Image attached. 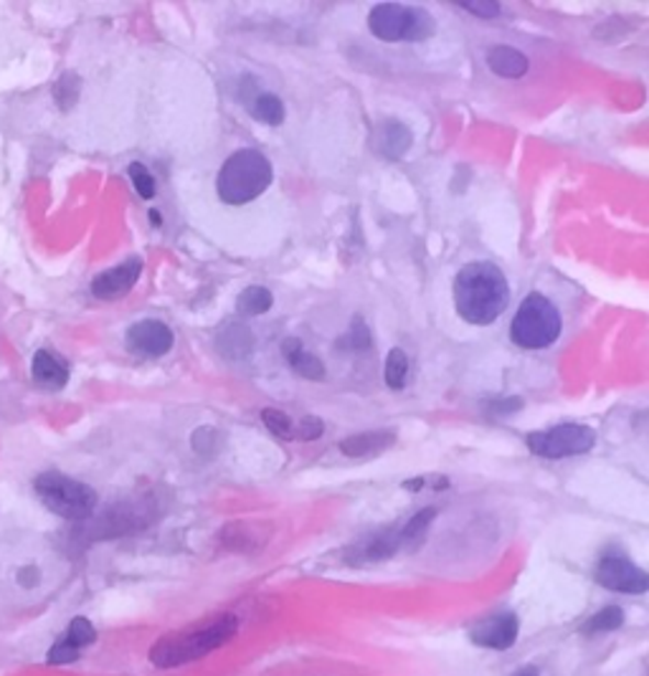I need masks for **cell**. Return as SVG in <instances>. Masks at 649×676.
<instances>
[{
  "label": "cell",
  "mask_w": 649,
  "mask_h": 676,
  "mask_svg": "<svg viewBox=\"0 0 649 676\" xmlns=\"http://www.w3.org/2000/svg\"><path fill=\"white\" fill-rule=\"evenodd\" d=\"M172 342H176L172 329L160 319H143L127 329V348L145 358H160L170 352Z\"/></svg>",
  "instance_id": "obj_9"
},
{
  "label": "cell",
  "mask_w": 649,
  "mask_h": 676,
  "mask_svg": "<svg viewBox=\"0 0 649 676\" xmlns=\"http://www.w3.org/2000/svg\"><path fill=\"white\" fill-rule=\"evenodd\" d=\"M323 420L315 418V416H307L305 420L300 424V439L305 441H312V439H320L323 436Z\"/></svg>",
  "instance_id": "obj_28"
},
{
  "label": "cell",
  "mask_w": 649,
  "mask_h": 676,
  "mask_svg": "<svg viewBox=\"0 0 649 676\" xmlns=\"http://www.w3.org/2000/svg\"><path fill=\"white\" fill-rule=\"evenodd\" d=\"M282 354L287 358V362H290V368L294 370V373L307 378V381H323L325 378L323 360H320L317 354H312L302 348V342L298 340V337H290V340L282 342Z\"/></svg>",
  "instance_id": "obj_16"
},
{
  "label": "cell",
  "mask_w": 649,
  "mask_h": 676,
  "mask_svg": "<svg viewBox=\"0 0 649 676\" xmlns=\"http://www.w3.org/2000/svg\"><path fill=\"white\" fill-rule=\"evenodd\" d=\"M596 581L606 590L614 593H631V596H642L649 585L647 573L642 567L631 563L622 552H606L596 565Z\"/></svg>",
  "instance_id": "obj_8"
},
{
  "label": "cell",
  "mask_w": 649,
  "mask_h": 676,
  "mask_svg": "<svg viewBox=\"0 0 649 676\" xmlns=\"http://www.w3.org/2000/svg\"><path fill=\"white\" fill-rule=\"evenodd\" d=\"M261 420H265V426L272 431L275 436H279V439H292L294 436V426H292V418L282 414V410L277 408H265L261 410Z\"/></svg>",
  "instance_id": "obj_25"
},
{
  "label": "cell",
  "mask_w": 649,
  "mask_h": 676,
  "mask_svg": "<svg viewBox=\"0 0 649 676\" xmlns=\"http://www.w3.org/2000/svg\"><path fill=\"white\" fill-rule=\"evenodd\" d=\"M97 639V631L94 626L87 621V618H74V621L69 623L67 629V636H64L61 641H56V644L52 646V651H48V664H71L77 662L81 649H87L89 644H94Z\"/></svg>",
  "instance_id": "obj_13"
},
{
  "label": "cell",
  "mask_w": 649,
  "mask_h": 676,
  "mask_svg": "<svg viewBox=\"0 0 649 676\" xmlns=\"http://www.w3.org/2000/svg\"><path fill=\"white\" fill-rule=\"evenodd\" d=\"M561 312L544 294H528L517 307L511 337L523 350H544L553 345L561 335Z\"/></svg>",
  "instance_id": "obj_4"
},
{
  "label": "cell",
  "mask_w": 649,
  "mask_h": 676,
  "mask_svg": "<svg viewBox=\"0 0 649 676\" xmlns=\"http://www.w3.org/2000/svg\"><path fill=\"white\" fill-rule=\"evenodd\" d=\"M401 548V532L399 530H381L376 534H368L356 545L348 548L345 552V560L350 565H366V563H378V560H385L391 555H396Z\"/></svg>",
  "instance_id": "obj_12"
},
{
  "label": "cell",
  "mask_w": 649,
  "mask_h": 676,
  "mask_svg": "<svg viewBox=\"0 0 649 676\" xmlns=\"http://www.w3.org/2000/svg\"><path fill=\"white\" fill-rule=\"evenodd\" d=\"M515 676H538V672L533 669V666H528V669H521Z\"/></svg>",
  "instance_id": "obj_29"
},
{
  "label": "cell",
  "mask_w": 649,
  "mask_h": 676,
  "mask_svg": "<svg viewBox=\"0 0 649 676\" xmlns=\"http://www.w3.org/2000/svg\"><path fill=\"white\" fill-rule=\"evenodd\" d=\"M130 180H133L137 195L145 198V201H150V198H155V193H158V188H155L153 172L147 170L143 162L130 165Z\"/></svg>",
  "instance_id": "obj_24"
},
{
  "label": "cell",
  "mask_w": 649,
  "mask_h": 676,
  "mask_svg": "<svg viewBox=\"0 0 649 676\" xmlns=\"http://www.w3.org/2000/svg\"><path fill=\"white\" fill-rule=\"evenodd\" d=\"M139 274H143V259H127L120 267L110 271H102L92 282V294L97 300H120L137 284Z\"/></svg>",
  "instance_id": "obj_11"
},
{
  "label": "cell",
  "mask_w": 649,
  "mask_h": 676,
  "mask_svg": "<svg viewBox=\"0 0 649 676\" xmlns=\"http://www.w3.org/2000/svg\"><path fill=\"white\" fill-rule=\"evenodd\" d=\"M150 218H153V224H155V226H158V224H160V216H158V211H153V213H150Z\"/></svg>",
  "instance_id": "obj_30"
},
{
  "label": "cell",
  "mask_w": 649,
  "mask_h": 676,
  "mask_svg": "<svg viewBox=\"0 0 649 676\" xmlns=\"http://www.w3.org/2000/svg\"><path fill=\"white\" fill-rule=\"evenodd\" d=\"M343 345H348V350H368V345H371V337H368V329L363 325V319L356 317L353 319V327L348 337H345Z\"/></svg>",
  "instance_id": "obj_26"
},
{
  "label": "cell",
  "mask_w": 649,
  "mask_h": 676,
  "mask_svg": "<svg viewBox=\"0 0 649 676\" xmlns=\"http://www.w3.org/2000/svg\"><path fill=\"white\" fill-rule=\"evenodd\" d=\"M596 443L594 428L583 424H561L548 428V431H536L525 436V447H528L536 457L544 459H566L579 457V453H589Z\"/></svg>",
  "instance_id": "obj_7"
},
{
  "label": "cell",
  "mask_w": 649,
  "mask_h": 676,
  "mask_svg": "<svg viewBox=\"0 0 649 676\" xmlns=\"http://www.w3.org/2000/svg\"><path fill=\"white\" fill-rule=\"evenodd\" d=\"M488 66L497 77L505 79H521L528 74V56H523L513 46H492L488 52Z\"/></svg>",
  "instance_id": "obj_18"
},
{
  "label": "cell",
  "mask_w": 649,
  "mask_h": 676,
  "mask_svg": "<svg viewBox=\"0 0 649 676\" xmlns=\"http://www.w3.org/2000/svg\"><path fill=\"white\" fill-rule=\"evenodd\" d=\"M272 162L265 158V153L244 147L221 165L216 193L226 205H246L272 185Z\"/></svg>",
  "instance_id": "obj_3"
},
{
  "label": "cell",
  "mask_w": 649,
  "mask_h": 676,
  "mask_svg": "<svg viewBox=\"0 0 649 676\" xmlns=\"http://www.w3.org/2000/svg\"><path fill=\"white\" fill-rule=\"evenodd\" d=\"M368 29L381 41H424L437 31V23L424 8L381 3L368 13Z\"/></svg>",
  "instance_id": "obj_6"
},
{
  "label": "cell",
  "mask_w": 649,
  "mask_h": 676,
  "mask_svg": "<svg viewBox=\"0 0 649 676\" xmlns=\"http://www.w3.org/2000/svg\"><path fill=\"white\" fill-rule=\"evenodd\" d=\"M434 517H437V509H434V507H426L418 515L411 517L409 522L399 530L401 532V548L411 550V548L422 545L424 538H426V530H429Z\"/></svg>",
  "instance_id": "obj_21"
},
{
  "label": "cell",
  "mask_w": 649,
  "mask_h": 676,
  "mask_svg": "<svg viewBox=\"0 0 649 676\" xmlns=\"http://www.w3.org/2000/svg\"><path fill=\"white\" fill-rule=\"evenodd\" d=\"M459 5L465 11L480 15V19H495V15H500V3H495V0H462Z\"/></svg>",
  "instance_id": "obj_27"
},
{
  "label": "cell",
  "mask_w": 649,
  "mask_h": 676,
  "mask_svg": "<svg viewBox=\"0 0 649 676\" xmlns=\"http://www.w3.org/2000/svg\"><path fill=\"white\" fill-rule=\"evenodd\" d=\"M409 375V358L406 352L401 348H393L389 352V358H385V368H383V381L385 385L391 387V391H401L406 383Z\"/></svg>",
  "instance_id": "obj_22"
},
{
  "label": "cell",
  "mask_w": 649,
  "mask_h": 676,
  "mask_svg": "<svg viewBox=\"0 0 649 676\" xmlns=\"http://www.w3.org/2000/svg\"><path fill=\"white\" fill-rule=\"evenodd\" d=\"M411 143H414V137H411V129L399 120L381 122V127H378L376 135H373L376 153L383 155V158H389V160H399L401 155L409 150Z\"/></svg>",
  "instance_id": "obj_14"
},
{
  "label": "cell",
  "mask_w": 649,
  "mask_h": 676,
  "mask_svg": "<svg viewBox=\"0 0 649 676\" xmlns=\"http://www.w3.org/2000/svg\"><path fill=\"white\" fill-rule=\"evenodd\" d=\"M34 489L46 509L64 519H87L97 507V492L89 484H81L61 472H44L36 476Z\"/></svg>",
  "instance_id": "obj_5"
},
{
  "label": "cell",
  "mask_w": 649,
  "mask_h": 676,
  "mask_svg": "<svg viewBox=\"0 0 649 676\" xmlns=\"http://www.w3.org/2000/svg\"><path fill=\"white\" fill-rule=\"evenodd\" d=\"M272 304H275L272 292H269L267 286L254 284V286H246V290L239 294V300H236V309H239L246 317H257L272 309Z\"/></svg>",
  "instance_id": "obj_20"
},
{
  "label": "cell",
  "mask_w": 649,
  "mask_h": 676,
  "mask_svg": "<svg viewBox=\"0 0 649 676\" xmlns=\"http://www.w3.org/2000/svg\"><path fill=\"white\" fill-rule=\"evenodd\" d=\"M246 106H249L251 117L259 120V122H265V125L279 127L284 122V104H282V99H279L277 94L259 92Z\"/></svg>",
  "instance_id": "obj_19"
},
{
  "label": "cell",
  "mask_w": 649,
  "mask_h": 676,
  "mask_svg": "<svg viewBox=\"0 0 649 676\" xmlns=\"http://www.w3.org/2000/svg\"><path fill=\"white\" fill-rule=\"evenodd\" d=\"M239 631V621L234 616H221L216 621H209L199 629H186L166 636L153 646L150 658L160 669H172V666L191 664L195 658L209 656L211 651L228 644Z\"/></svg>",
  "instance_id": "obj_2"
},
{
  "label": "cell",
  "mask_w": 649,
  "mask_h": 676,
  "mask_svg": "<svg viewBox=\"0 0 649 676\" xmlns=\"http://www.w3.org/2000/svg\"><path fill=\"white\" fill-rule=\"evenodd\" d=\"M393 443H396V433L393 431H368V433H358L350 436V439H343L338 443V449L345 453V457H373V453H381L385 449H391Z\"/></svg>",
  "instance_id": "obj_17"
},
{
  "label": "cell",
  "mask_w": 649,
  "mask_h": 676,
  "mask_svg": "<svg viewBox=\"0 0 649 676\" xmlns=\"http://www.w3.org/2000/svg\"><path fill=\"white\" fill-rule=\"evenodd\" d=\"M624 623V611L619 606H606L598 611L591 621L583 623V633L586 636H596V633H609V631H616L619 626Z\"/></svg>",
  "instance_id": "obj_23"
},
{
  "label": "cell",
  "mask_w": 649,
  "mask_h": 676,
  "mask_svg": "<svg viewBox=\"0 0 649 676\" xmlns=\"http://www.w3.org/2000/svg\"><path fill=\"white\" fill-rule=\"evenodd\" d=\"M31 370H34V381L44 387H52V391H59L69 381L67 360L52 350H38Z\"/></svg>",
  "instance_id": "obj_15"
},
{
  "label": "cell",
  "mask_w": 649,
  "mask_h": 676,
  "mask_svg": "<svg viewBox=\"0 0 649 676\" xmlns=\"http://www.w3.org/2000/svg\"><path fill=\"white\" fill-rule=\"evenodd\" d=\"M511 302V286L503 271L490 261H472L455 279L459 317L470 325H492Z\"/></svg>",
  "instance_id": "obj_1"
},
{
  "label": "cell",
  "mask_w": 649,
  "mask_h": 676,
  "mask_svg": "<svg viewBox=\"0 0 649 676\" xmlns=\"http://www.w3.org/2000/svg\"><path fill=\"white\" fill-rule=\"evenodd\" d=\"M470 639L472 644H478L482 649L492 651L511 649L517 639V618L507 611L484 618V621H480L470 631Z\"/></svg>",
  "instance_id": "obj_10"
}]
</instances>
